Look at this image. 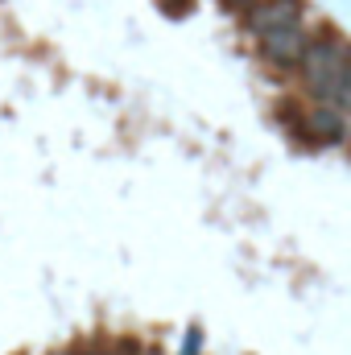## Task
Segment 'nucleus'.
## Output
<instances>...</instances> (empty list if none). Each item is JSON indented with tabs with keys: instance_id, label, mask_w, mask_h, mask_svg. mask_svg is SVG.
Returning a JSON list of instances; mask_svg holds the SVG:
<instances>
[{
	"instance_id": "f257e3e1",
	"label": "nucleus",
	"mask_w": 351,
	"mask_h": 355,
	"mask_svg": "<svg viewBox=\"0 0 351 355\" xmlns=\"http://www.w3.org/2000/svg\"><path fill=\"white\" fill-rule=\"evenodd\" d=\"M306 62V79L310 91L318 99H327V107H348V50L335 42V37H323L318 46H306L302 54Z\"/></svg>"
},
{
	"instance_id": "f03ea898",
	"label": "nucleus",
	"mask_w": 351,
	"mask_h": 355,
	"mask_svg": "<svg viewBox=\"0 0 351 355\" xmlns=\"http://www.w3.org/2000/svg\"><path fill=\"white\" fill-rule=\"evenodd\" d=\"M261 50H264V58L277 62V67H298L302 54H306V33L298 29V21L277 25V29H264L261 33Z\"/></svg>"
},
{
	"instance_id": "7ed1b4c3",
	"label": "nucleus",
	"mask_w": 351,
	"mask_h": 355,
	"mask_svg": "<svg viewBox=\"0 0 351 355\" xmlns=\"http://www.w3.org/2000/svg\"><path fill=\"white\" fill-rule=\"evenodd\" d=\"M289 21H298V0H264V4H257L248 12V25L257 33L277 29V25H289Z\"/></svg>"
},
{
	"instance_id": "20e7f679",
	"label": "nucleus",
	"mask_w": 351,
	"mask_h": 355,
	"mask_svg": "<svg viewBox=\"0 0 351 355\" xmlns=\"http://www.w3.org/2000/svg\"><path fill=\"white\" fill-rule=\"evenodd\" d=\"M314 128H323V137H327V141H343V112H339V107L318 103V112H314Z\"/></svg>"
}]
</instances>
